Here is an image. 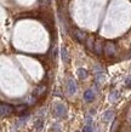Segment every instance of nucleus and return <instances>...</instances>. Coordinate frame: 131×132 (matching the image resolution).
<instances>
[{"mask_svg": "<svg viewBox=\"0 0 131 132\" xmlns=\"http://www.w3.org/2000/svg\"><path fill=\"white\" fill-rule=\"evenodd\" d=\"M85 44H86V47L89 48L90 51L94 52V47H95V39H94V36H87Z\"/></svg>", "mask_w": 131, "mask_h": 132, "instance_id": "9d476101", "label": "nucleus"}, {"mask_svg": "<svg viewBox=\"0 0 131 132\" xmlns=\"http://www.w3.org/2000/svg\"><path fill=\"white\" fill-rule=\"evenodd\" d=\"M61 56H62V61H63L64 63H68L69 62V55H68V51L66 47H62L61 48Z\"/></svg>", "mask_w": 131, "mask_h": 132, "instance_id": "ddd939ff", "label": "nucleus"}, {"mask_svg": "<svg viewBox=\"0 0 131 132\" xmlns=\"http://www.w3.org/2000/svg\"><path fill=\"white\" fill-rule=\"evenodd\" d=\"M52 113L56 118H66L67 116V107L61 102H56L52 107Z\"/></svg>", "mask_w": 131, "mask_h": 132, "instance_id": "f257e3e1", "label": "nucleus"}, {"mask_svg": "<svg viewBox=\"0 0 131 132\" xmlns=\"http://www.w3.org/2000/svg\"><path fill=\"white\" fill-rule=\"evenodd\" d=\"M66 87H67V91L69 95H74L78 90V86H76V82L73 79H68L67 80V85H66Z\"/></svg>", "mask_w": 131, "mask_h": 132, "instance_id": "39448f33", "label": "nucleus"}, {"mask_svg": "<svg viewBox=\"0 0 131 132\" xmlns=\"http://www.w3.org/2000/svg\"><path fill=\"white\" fill-rule=\"evenodd\" d=\"M76 74H78V78H79V79H81V80L86 79L87 76H89L87 70H86V69H84V68H79V69H78V70H76Z\"/></svg>", "mask_w": 131, "mask_h": 132, "instance_id": "f8f14e48", "label": "nucleus"}, {"mask_svg": "<svg viewBox=\"0 0 131 132\" xmlns=\"http://www.w3.org/2000/svg\"><path fill=\"white\" fill-rule=\"evenodd\" d=\"M0 110H1V118H5V116H9L10 114H12V112L15 110V108L12 107L11 104L1 102V104H0Z\"/></svg>", "mask_w": 131, "mask_h": 132, "instance_id": "7ed1b4c3", "label": "nucleus"}, {"mask_svg": "<svg viewBox=\"0 0 131 132\" xmlns=\"http://www.w3.org/2000/svg\"><path fill=\"white\" fill-rule=\"evenodd\" d=\"M41 126H43V121L40 120V119H39V120H36L35 124H34V127H35L36 130H40V128H41Z\"/></svg>", "mask_w": 131, "mask_h": 132, "instance_id": "f3484780", "label": "nucleus"}, {"mask_svg": "<svg viewBox=\"0 0 131 132\" xmlns=\"http://www.w3.org/2000/svg\"><path fill=\"white\" fill-rule=\"evenodd\" d=\"M113 118H114V110L113 109H108L107 112L103 114V116H102V120L104 122H111L113 120Z\"/></svg>", "mask_w": 131, "mask_h": 132, "instance_id": "1a4fd4ad", "label": "nucleus"}, {"mask_svg": "<svg viewBox=\"0 0 131 132\" xmlns=\"http://www.w3.org/2000/svg\"><path fill=\"white\" fill-rule=\"evenodd\" d=\"M73 36H74V39H75L78 43H85L86 41V34L83 32V30H80V29H74L73 30Z\"/></svg>", "mask_w": 131, "mask_h": 132, "instance_id": "20e7f679", "label": "nucleus"}, {"mask_svg": "<svg viewBox=\"0 0 131 132\" xmlns=\"http://www.w3.org/2000/svg\"><path fill=\"white\" fill-rule=\"evenodd\" d=\"M94 52H95L97 56H101V55H102V53L104 52L103 43H102L101 40L95 41V47H94Z\"/></svg>", "mask_w": 131, "mask_h": 132, "instance_id": "423d86ee", "label": "nucleus"}, {"mask_svg": "<svg viewBox=\"0 0 131 132\" xmlns=\"http://www.w3.org/2000/svg\"><path fill=\"white\" fill-rule=\"evenodd\" d=\"M104 55L107 57H114L117 55V46H115L114 43L107 41L104 44Z\"/></svg>", "mask_w": 131, "mask_h": 132, "instance_id": "f03ea898", "label": "nucleus"}, {"mask_svg": "<svg viewBox=\"0 0 131 132\" xmlns=\"http://www.w3.org/2000/svg\"><path fill=\"white\" fill-rule=\"evenodd\" d=\"M96 76V81H97V84H102L104 81V74L102 72H97L95 74Z\"/></svg>", "mask_w": 131, "mask_h": 132, "instance_id": "4468645a", "label": "nucleus"}, {"mask_svg": "<svg viewBox=\"0 0 131 132\" xmlns=\"http://www.w3.org/2000/svg\"><path fill=\"white\" fill-rule=\"evenodd\" d=\"M125 85H126V87H131V75L127 76L126 81H125Z\"/></svg>", "mask_w": 131, "mask_h": 132, "instance_id": "a211bd4d", "label": "nucleus"}, {"mask_svg": "<svg viewBox=\"0 0 131 132\" xmlns=\"http://www.w3.org/2000/svg\"><path fill=\"white\" fill-rule=\"evenodd\" d=\"M52 131H53V132H61V131H62L61 125L60 124H55L53 126H52Z\"/></svg>", "mask_w": 131, "mask_h": 132, "instance_id": "dca6fc26", "label": "nucleus"}, {"mask_svg": "<svg viewBox=\"0 0 131 132\" xmlns=\"http://www.w3.org/2000/svg\"><path fill=\"white\" fill-rule=\"evenodd\" d=\"M75 132H78V131H75Z\"/></svg>", "mask_w": 131, "mask_h": 132, "instance_id": "aec40b11", "label": "nucleus"}, {"mask_svg": "<svg viewBox=\"0 0 131 132\" xmlns=\"http://www.w3.org/2000/svg\"><path fill=\"white\" fill-rule=\"evenodd\" d=\"M118 98H119V92L118 91H113L111 95H109V101H111V102H117Z\"/></svg>", "mask_w": 131, "mask_h": 132, "instance_id": "2eb2a0df", "label": "nucleus"}, {"mask_svg": "<svg viewBox=\"0 0 131 132\" xmlns=\"http://www.w3.org/2000/svg\"><path fill=\"white\" fill-rule=\"evenodd\" d=\"M45 91H46V87H45V86H39V87H36L35 90L33 91V96L35 97V98H38V97L41 96Z\"/></svg>", "mask_w": 131, "mask_h": 132, "instance_id": "9b49d317", "label": "nucleus"}, {"mask_svg": "<svg viewBox=\"0 0 131 132\" xmlns=\"http://www.w3.org/2000/svg\"><path fill=\"white\" fill-rule=\"evenodd\" d=\"M96 132H102V131H101V130H98V131H96Z\"/></svg>", "mask_w": 131, "mask_h": 132, "instance_id": "6ab92c4d", "label": "nucleus"}, {"mask_svg": "<svg viewBox=\"0 0 131 132\" xmlns=\"http://www.w3.org/2000/svg\"><path fill=\"white\" fill-rule=\"evenodd\" d=\"M95 96H96L95 91L92 88H89V90H86V91L84 92V101L85 102H91V101H94Z\"/></svg>", "mask_w": 131, "mask_h": 132, "instance_id": "0eeeda50", "label": "nucleus"}, {"mask_svg": "<svg viewBox=\"0 0 131 132\" xmlns=\"http://www.w3.org/2000/svg\"><path fill=\"white\" fill-rule=\"evenodd\" d=\"M84 132H94V125H92L91 116H86L85 125H84Z\"/></svg>", "mask_w": 131, "mask_h": 132, "instance_id": "6e6552de", "label": "nucleus"}]
</instances>
